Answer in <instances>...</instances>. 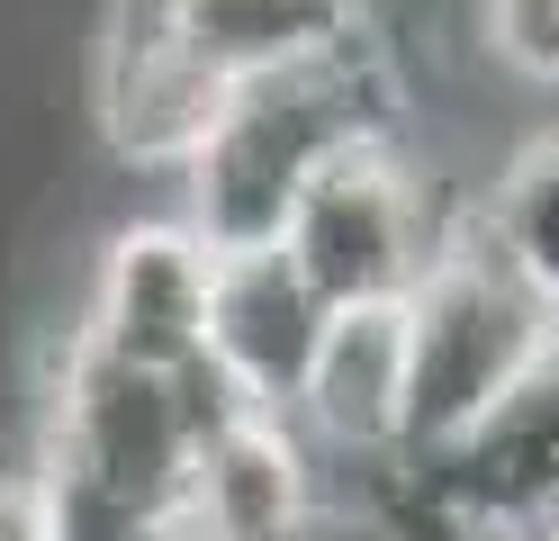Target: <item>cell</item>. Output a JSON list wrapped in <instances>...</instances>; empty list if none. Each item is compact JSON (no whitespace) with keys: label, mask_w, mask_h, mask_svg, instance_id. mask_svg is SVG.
Returning a JSON list of instances; mask_svg holds the SVG:
<instances>
[{"label":"cell","mask_w":559,"mask_h":541,"mask_svg":"<svg viewBox=\"0 0 559 541\" xmlns=\"http://www.w3.org/2000/svg\"><path fill=\"white\" fill-rule=\"evenodd\" d=\"M199 415L181 371H135L63 334L37 379L27 487L55 541H181Z\"/></svg>","instance_id":"6da1fadb"},{"label":"cell","mask_w":559,"mask_h":541,"mask_svg":"<svg viewBox=\"0 0 559 541\" xmlns=\"http://www.w3.org/2000/svg\"><path fill=\"white\" fill-rule=\"evenodd\" d=\"M370 136H397V72L379 55V36L317 55V63H289V72H262V82H235L190 172L171 180V208L207 235V252L280 244L298 190Z\"/></svg>","instance_id":"7a4b0ae2"},{"label":"cell","mask_w":559,"mask_h":541,"mask_svg":"<svg viewBox=\"0 0 559 541\" xmlns=\"http://www.w3.org/2000/svg\"><path fill=\"white\" fill-rule=\"evenodd\" d=\"M550 334H559V316L461 216V226L442 235L433 271L406 289V460L397 469H425L451 443H469V433L514 397V379L550 352Z\"/></svg>","instance_id":"3957f363"},{"label":"cell","mask_w":559,"mask_h":541,"mask_svg":"<svg viewBox=\"0 0 559 541\" xmlns=\"http://www.w3.org/2000/svg\"><path fill=\"white\" fill-rule=\"evenodd\" d=\"M461 216H442V199L425 190V172L397 136H370L353 154H334L317 180L298 190L280 252L298 262V280L325 307H397L415 280L433 271L442 235Z\"/></svg>","instance_id":"277c9868"},{"label":"cell","mask_w":559,"mask_h":541,"mask_svg":"<svg viewBox=\"0 0 559 541\" xmlns=\"http://www.w3.org/2000/svg\"><path fill=\"white\" fill-rule=\"evenodd\" d=\"M207 289H217V252L181 208H135L99 226L73 298V343L135 361V371H190L207 361Z\"/></svg>","instance_id":"5b68a950"},{"label":"cell","mask_w":559,"mask_h":541,"mask_svg":"<svg viewBox=\"0 0 559 541\" xmlns=\"http://www.w3.org/2000/svg\"><path fill=\"white\" fill-rule=\"evenodd\" d=\"M226 108V82L181 36L163 27L154 0H109L91 27V136L118 172L181 180Z\"/></svg>","instance_id":"8992f818"},{"label":"cell","mask_w":559,"mask_h":541,"mask_svg":"<svg viewBox=\"0 0 559 541\" xmlns=\"http://www.w3.org/2000/svg\"><path fill=\"white\" fill-rule=\"evenodd\" d=\"M181 541H353L334 469L289 415L243 407L199 443L181 487Z\"/></svg>","instance_id":"52a82bcc"},{"label":"cell","mask_w":559,"mask_h":541,"mask_svg":"<svg viewBox=\"0 0 559 541\" xmlns=\"http://www.w3.org/2000/svg\"><path fill=\"white\" fill-rule=\"evenodd\" d=\"M289 424L317 443L325 469L389 479L406 460V298L325 316V343L307 361V388H298Z\"/></svg>","instance_id":"ba28073f"},{"label":"cell","mask_w":559,"mask_h":541,"mask_svg":"<svg viewBox=\"0 0 559 541\" xmlns=\"http://www.w3.org/2000/svg\"><path fill=\"white\" fill-rule=\"evenodd\" d=\"M325 298L298 280L280 244L217 252V289H207V371H217L243 407L289 415L307 388V361L325 343Z\"/></svg>","instance_id":"9c48e42d"},{"label":"cell","mask_w":559,"mask_h":541,"mask_svg":"<svg viewBox=\"0 0 559 541\" xmlns=\"http://www.w3.org/2000/svg\"><path fill=\"white\" fill-rule=\"evenodd\" d=\"M370 487H397L415 505H451V515H542V496L559 487V334L469 443H451L425 469L370 479Z\"/></svg>","instance_id":"30bf717a"},{"label":"cell","mask_w":559,"mask_h":541,"mask_svg":"<svg viewBox=\"0 0 559 541\" xmlns=\"http://www.w3.org/2000/svg\"><path fill=\"white\" fill-rule=\"evenodd\" d=\"M154 10L226 91L370 36V0H154Z\"/></svg>","instance_id":"8fae6325"},{"label":"cell","mask_w":559,"mask_h":541,"mask_svg":"<svg viewBox=\"0 0 559 541\" xmlns=\"http://www.w3.org/2000/svg\"><path fill=\"white\" fill-rule=\"evenodd\" d=\"M469 226L506 252V271L559 316V118L533 127L497 163V180L469 199Z\"/></svg>","instance_id":"7c38bea8"},{"label":"cell","mask_w":559,"mask_h":541,"mask_svg":"<svg viewBox=\"0 0 559 541\" xmlns=\"http://www.w3.org/2000/svg\"><path fill=\"white\" fill-rule=\"evenodd\" d=\"M478 46L523 91H559V0H478Z\"/></svg>","instance_id":"4fadbf2b"},{"label":"cell","mask_w":559,"mask_h":541,"mask_svg":"<svg viewBox=\"0 0 559 541\" xmlns=\"http://www.w3.org/2000/svg\"><path fill=\"white\" fill-rule=\"evenodd\" d=\"M379 496L397 505L389 541H542L533 515H451V505H415V496H397V487H379Z\"/></svg>","instance_id":"5bb4252c"},{"label":"cell","mask_w":559,"mask_h":541,"mask_svg":"<svg viewBox=\"0 0 559 541\" xmlns=\"http://www.w3.org/2000/svg\"><path fill=\"white\" fill-rule=\"evenodd\" d=\"M533 524H542V541H559V487L542 496V515H533Z\"/></svg>","instance_id":"9a60e30c"}]
</instances>
